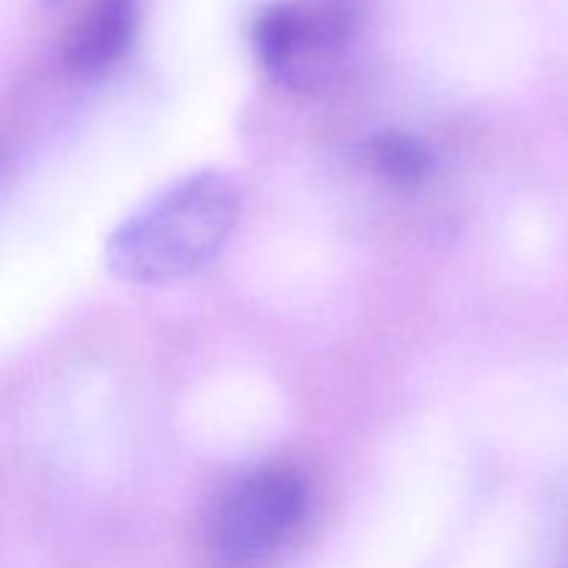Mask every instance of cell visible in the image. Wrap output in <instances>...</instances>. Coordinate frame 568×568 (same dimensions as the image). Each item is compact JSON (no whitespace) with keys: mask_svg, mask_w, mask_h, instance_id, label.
I'll list each match as a JSON object with an SVG mask.
<instances>
[{"mask_svg":"<svg viewBox=\"0 0 568 568\" xmlns=\"http://www.w3.org/2000/svg\"><path fill=\"white\" fill-rule=\"evenodd\" d=\"M236 183L216 170L192 172L133 211L105 244L111 275L161 286L197 275L222 253L239 220Z\"/></svg>","mask_w":568,"mask_h":568,"instance_id":"1","label":"cell"},{"mask_svg":"<svg viewBox=\"0 0 568 568\" xmlns=\"http://www.w3.org/2000/svg\"><path fill=\"white\" fill-rule=\"evenodd\" d=\"M372 0H277L253 22L261 70L294 92L331 87L358 55Z\"/></svg>","mask_w":568,"mask_h":568,"instance_id":"2","label":"cell"},{"mask_svg":"<svg viewBox=\"0 0 568 568\" xmlns=\"http://www.w3.org/2000/svg\"><path fill=\"white\" fill-rule=\"evenodd\" d=\"M308 514V486L288 466L247 471L214 499L209 541L222 558L250 564L286 547Z\"/></svg>","mask_w":568,"mask_h":568,"instance_id":"3","label":"cell"},{"mask_svg":"<svg viewBox=\"0 0 568 568\" xmlns=\"http://www.w3.org/2000/svg\"><path fill=\"white\" fill-rule=\"evenodd\" d=\"M136 28V0H92L67 39V64L78 75H100L122 59Z\"/></svg>","mask_w":568,"mask_h":568,"instance_id":"4","label":"cell"},{"mask_svg":"<svg viewBox=\"0 0 568 568\" xmlns=\"http://www.w3.org/2000/svg\"><path fill=\"white\" fill-rule=\"evenodd\" d=\"M375 159L377 166L397 183H419L433 170L430 150L405 133H386L377 139Z\"/></svg>","mask_w":568,"mask_h":568,"instance_id":"5","label":"cell"}]
</instances>
